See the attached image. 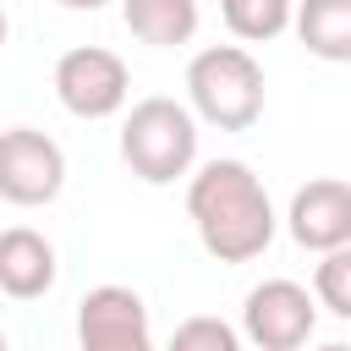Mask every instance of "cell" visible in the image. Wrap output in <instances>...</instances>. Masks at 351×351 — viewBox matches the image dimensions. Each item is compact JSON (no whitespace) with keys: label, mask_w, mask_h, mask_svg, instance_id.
Listing matches in <instances>:
<instances>
[{"label":"cell","mask_w":351,"mask_h":351,"mask_svg":"<svg viewBox=\"0 0 351 351\" xmlns=\"http://www.w3.org/2000/svg\"><path fill=\"white\" fill-rule=\"evenodd\" d=\"M55 285V247L33 225L0 230V291L16 302H33Z\"/></svg>","instance_id":"cell-9"},{"label":"cell","mask_w":351,"mask_h":351,"mask_svg":"<svg viewBox=\"0 0 351 351\" xmlns=\"http://www.w3.org/2000/svg\"><path fill=\"white\" fill-rule=\"evenodd\" d=\"M186 214L197 225V241L219 263H252L274 241V203L252 165L241 159H208L186 186Z\"/></svg>","instance_id":"cell-1"},{"label":"cell","mask_w":351,"mask_h":351,"mask_svg":"<svg viewBox=\"0 0 351 351\" xmlns=\"http://www.w3.org/2000/svg\"><path fill=\"white\" fill-rule=\"evenodd\" d=\"M121 22L132 27V38L154 49H176L192 44L197 33V0H121Z\"/></svg>","instance_id":"cell-11"},{"label":"cell","mask_w":351,"mask_h":351,"mask_svg":"<svg viewBox=\"0 0 351 351\" xmlns=\"http://www.w3.org/2000/svg\"><path fill=\"white\" fill-rule=\"evenodd\" d=\"M186 99L192 115H203L219 132H247L263 115V66L241 44H208L186 66Z\"/></svg>","instance_id":"cell-3"},{"label":"cell","mask_w":351,"mask_h":351,"mask_svg":"<svg viewBox=\"0 0 351 351\" xmlns=\"http://www.w3.org/2000/svg\"><path fill=\"white\" fill-rule=\"evenodd\" d=\"M5 33H11V22H5V11H0V49H5Z\"/></svg>","instance_id":"cell-16"},{"label":"cell","mask_w":351,"mask_h":351,"mask_svg":"<svg viewBox=\"0 0 351 351\" xmlns=\"http://www.w3.org/2000/svg\"><path fill=\"white\" fill-rule=\"evenodd\" d=\"M291 22H296V38L307 44V55L351 66V0H296Z\"/></svg>","instance_id":"cell-10"},{"label":"cell","mask_w":351,"mask_h":351,"mask_svg":"<svg viewBox=\"0 0 351 351\" xmlns=\"http://www.w3.org/2000/svg\"><path fill=\"white\" fill-rule=\"evenodd\" d=\"M285 225H291L296 247H307V252H335V247H346V241H351V181L318 176V181L296 186Z\"/></svg>","instance_id":"cell-8"},{"label":"cell","mask_w":351,"mask_h":351,"mask_svg":"<svg viewBox=\"0 0 351 351\" xmlns=\"http://www.w3.org/2000/svg\"><path fill=\"white\" fill-rule=\"evenodd\" d=\"M60 5H66V11H99L104 0H60Z\"/></svg>","instance_id":"cell-15"},{"label":"cell","mask_w":351,"mask_h":351,"mask_svg":"<svg viewBox=\"0 0 351 351\" xmlns=\"http://www.w3.org/2000/svg\"><path fill=\"white\" fill-rule=\"evenodd\" d=\"M0 351H11V346H5V335H0Z\"/></svg>","instance_id":"cell-18"},{"label":"cell","mask_w":351,"mask_h":351,"mask_svg":"<svg viewBox=\"0 0 351 351\" xmlns=\"http://www.w3.org/2000/svg\"><path fill=\"white\" fill-rule=\"evenodd\" d=\"M132 93V71L115 49L99 44H77L55 60V99L77 115V121H104L126 104Z\"/></svg>","instance_id":"cell-4"},{"label":"cell","mask_w":351,"mask_h":351,"mask_svg":"<svg viewBox=\"0 0 351 351\" xmlns=\"http://www.w3.org/2000/svg\"><path fill=\"white\" fill-rule=\"evenodd\" d=\"M77 346L82 351H154L143 296L126 285H93L77 302Z\"/></svg>","instance_id":"cell-7"},{"label":"cell","mask_w":351,"mask_h":351,"mask_svg":"<svg viewBox=\"0 0 351 351\" xmlns=\"http://www.w3.org/2000/svg\"><path fill=\"white\" fill-rule=\"evenodd\" d=\"M66 186V154L49 132L38 126H11L0 132V197L16 208L55 203Z\"/></svg>","instance_id":"cell-6"},{"label":"cell","mask_w":351,"mask_h":351,"mask_svg":"<svg viewBox=\"0 0 351 351\" xmlns=\"http://www.w3.org/2000/svg\"><path fill=\"white\" fill-rule=\"evenodd\" d=\"M165 351H241V329L214 318V313H197V318H181L170 346Z\"/></svg>","instance_id":"cell-14"},{"label":"cell","mask_w":351,"mask_h":351,"mask_svg":"<svg viewBox=\"0 0 351 351\" xmlns=\"http://www.w3.org/2000/svg\"><path fill=\"white\" fill-rule=\"evenodd\" d=\"M121 159L137 181L148 186H170L176 176L192 170L197 159V115L165 93L137 99L121 121Z\"/></svg>","instance_id":"cell-2"},{"label":"cell","mask_w":351,"mask_h":351,"mask_svg":"<svg viewBox=\"0 0 351 351\" xmlns=\"http://www.w3.org/2000/svg\"><path fill=\"white\" fill-rule=\"evenodd\" d=\"M291 0H219V16L236 38L247 44H263V38H280L291 27Z\"/></svg>","instance_id":"cell-12"},{"label":"cell","mask_w":351,"mask_h":351,"mask_svg":"<svg viewBox=\"0 0 351 351\" xmlns=\"http://www.w3.org/2000/svg\"><path fill=\"white\" fill-rule=\"evenodd\" d=\"M318 351H351V346H340V340H335V346H318Z\"/></svg>","instance_id":"cell-17"},{"label":"cell","mask_w":351,"mask_h":351,"mask_svg":"<svg viewBox=\"0 0 351 351\" xmlns=\"http://www.w3.org/2000/svg\"><path fill=\"white\" fill-rule=\"evenodd\" d=\"M318 324V296L296 280H263L241 302V335L258 351H302Z\"/></svg>","instance_id":"cell-5"},{"label":"cell","mask_w":351,"mask_h":351,"mask_svg":"<svg viewBox=\"0 0 351 351\" xmlns=\"http://www.w3.org/2000/svg\"><path fill=\"white\" fill-rule=\"evenodd\" d=\"M313 296H318V307H329L335 318L351 324V241L324 252V263L313 269Z\"/></svg>","instance_id":"cell-13"}]
</instances>
